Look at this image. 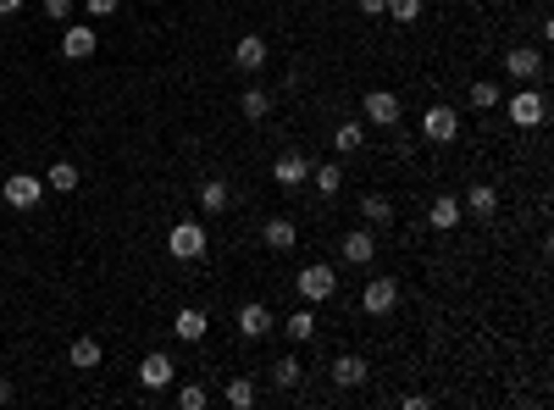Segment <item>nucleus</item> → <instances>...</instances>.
Returning <instances> with one entry per match:
<instances>
[{
  "label": "nucleus",
  "mask_w": 554,
  "mask_h": 410,
  "mask_svg": "<svg viewBox=\"0 0 554 410\" xmlns=\"http://www.w3.org/2000/svg\"><path fill=\"white\" fill-rule=\"evenodd\" d=\"M461 200H454V195H433V205H427V222L438 228V233H449V228H461Z\"/></svg>",
  "instance_id": "nucleus-16"
},
{
  "label": "nucleus",
  "mask_w": 554,
  "mask_h": 410,
  "mask_svg": "<svg viewBox=\"0 0 554 410\" xmlns=\"http://www.w3.org/2000/svg\"><path fill=\"white\" fill-rule=\"evenodd\" d=\"M311 183L321 188V195H339V188H344V167L339 161H321V167H311Z\"/></svg>",
  "instance_id": "nucleus-25"
},
{
  "label": "nucleus",
  "mask_w": 554,
  "mask_h": 410,
  "mask_svg": "<svg viewBox=\"0 0 554 410\" xmlns=\"http://www.w3.org/2000/svg\"><path fill=\"white\" fill-rule=\"evenodd\" d=\"M45 188H56V195H73V188H78V167H73V161H56L50 178H45Z\"/></svg>",
  "instance_id": "nucleus-28"
},
{
  "label": "nucleus",
  "mask_w": 554,
  "mask_h": 410,
  "mask_svg": "<svg viewBox=\"0 0 554 410\" xmlns=\"http://www.w3.org/2000/svg\"><path fill=\"white\" fill-rule=\"evenodd\" d=\"M300 377H305V371H300V355H283V361L272 366V383H277V388H300Z\"/></svg>",
  "instance_id": "nucleus-30"
},
{
  "label": "nucleus",
  "mask_w": 554,
  "mask_h": 410,
  "mask_svg": "<svg viewBox=\"0 0 554 410\" xmlns=\"http://www.w3.org/2000/svg\"><path fill=\"white\" fill-rule=\"evenodd\" d=\"M383 17L400 22V28H410V22L421 17V0H383Z\"/></svg>",
  "instance_id": "nucleus-27"
},
{
  "label": "nucleus",
  "mask_w": 554,
  "mask_h": 410,
  "mask_svg": "<svg viewBox=\"0 0 554 410\" xmlns=\"http://www.w3.org/2000/svg\"><path fill=\"white\" fill-rule=\"evenodd\" d=\"M239 111H244L250 122H260V117H267V111H272V94H267V89H260V83H250V89L239 94Z\"/></svg>",
  "instance_id": "nucleus-23"
},
{
  "label": "nucleus",
  "mask_w": 554,
  "mask_h": 410,
  "mask_svg": "<svg viewBox=\"0 0 554 410\" xmlns=\"http://www.w3.org/2000/svg\"><path fill=\"white\" fill-rule=\"evenodd\" d=\"M117 6H122V0H84V12H89V17H111Z\"/></svg>",
  "instance_id": "nucleus-34"
},
{
  "label": "nucleus",
  "mask_w": 554,
  "mask_h": 410,
  "mask_svg": "<svg viewBox=\"0 0 554 410\" xmlns=\"http://www.w3.org/2000/svg\"><path fill=\"white\" fill-rule=\"evenodd\" d=\"M361 6V17H383V0H355Z\"/></svg>",
  "instance_id": "nucleus-35"
},
{
  "label": "nucleus",
  "mask_w": 554,
  "mask_h": 410,
  "mask_svg": "<svg viewBox=\"0 0 554 410\" xmlns=\"http://www.w3.org/2000/svg\"><path fill=\"white\" fill-rule=\"evenodd\" d=\"M366 377H372V366H366L361 355H339V361H333V383H339V388H361Z\"/></svg>",
  "instance_id": "nucleus-17"
},
{
  "label": "nucleus",
  "mask_w": 554,
  "mask_h": 410,
  "mask_svg": "<svg viewBox=\"0 0 554 410\" xmlns=\"http://www.w3.org/2000/svg\"><path fill=\"white\" fill-rule=\"evenodd\" d=\"M283 333H288V338H295V344H311V338H316V317H311V310L300 305V310H295V317H288V322H283Z\"/></svg>",
  "instance_id": "nucleus-26"
},
{
  "label": "nucleus",
  "mask_w": 554,
  "mask_h": 410,
  "mask_svg": "<svg viewBox=\"0 0 554 410\" xmlns=\"http://www.w3.org/2000/svg\"><path fill=\"white\" fill-rule=\"evenodd\" d=\"M101 338H73V350H67V361L78 366V371H94V366H101Z\"/></svg>",
  "instance_id": "nucleus-22"
},
{
  "label": "nucleus",
  "mask_w": 554,
  "mask_h": 410,
  "mask_svg": "<svg viewBox=\"0 0 554 410\" xmlns=\"http://www.w3.org/2000/svg\"><path fill=\"white\" fill-rule=\"evenodd\" d=\"M172 383H178V361H172V355L155 350V355L139 361V388H145V394H161V388H172Z\"/></svg>",
  "instance_id": "nucleus-6"
},
{
  "label": "nucleus",
  "mask_w": 554,
  "mask_h": 410,
  "mask_svg": "<svg viewBox=\"0 0 554 410\" xmlns=\"http://www.w3.org/2000/svg\"><path fill=\"white\" fill-rule=\"evenodd\" d=\"M295 289H300V300H305V305H321V300H333V289H339V272H333L328 261H311V266H300Z\"/></svg>",
  "instance_id": "nucleus-2"
},
{
  "label": "nucleus",
  "mask_w": 554,
  "mask_h": 410,
  "mask_svg": "<svg viewBox=\"0 0 554 410\" xmlns=\"http://www.w3.org/2000/svg\"><path fill=\"white\" fill-rule=\"evenodd\" d=\"M339 249H344V266H372L377 239H372L366 228H355V233H344V239H339Z\"/></svg>",
  "instance_id": "nucleus-11"
},
{
  "label": "nucleus",
  "mask_w": 554,
  "mask_h": 410,
  "mask_svg": "<svg viewBox=\"0 0 554 410\" xmlns=\"http://www.w3.org/2000/svg\"><path fill=\"white\" fill-rule=\"evenodd\" d=\"M206 249H211V233L200 222H172V233H167V256L172 261H200Z\"/></svg>",
  "instance_id": "nucleus-3"
},
{
  "label": "nucleus",
  "mask_w": 554,
  "mask_h": 410,
  "mask_svg": "<svg viewBox=\"0 0 554 410\" xmlns=\"http://www.w3.org/2000/svg\"><path fill=\"white\" fill-rule=\"evenodd\" d=\"M505 117L515 122V128H543V117H549V100H543V89L538 83H521L510 100H499Z\"/></svg>",
  "instance_id": "nucleus-1"
},
{
  "label": "nucleus",
  "mask_w": 554,
  "mask_h": 410,
  "mask_svg": "<svg viewBox=\"0 0 554 410\" xmlns=\"http://www.w3.org/2000/svg\"><path fill=\"white\" fill-rule=\"evenodd\" d=\"M421 134H427V144H454L461 139V111L454 106H427L421 111Z\"/></svg>",
  "instance_id": "nucleus-5"
},
{
  "label": "nucleus",
  "mask_w": 554,
  "mask_h": 410,
  "mask_svg": "<svg viewBox=\"0 0 554 410\" xmlns=\"http://www.w3.org/2000/svg\"><path fill=\"white\" fill-rule=\"evenodd\" d=\"M233 67L260 73V67H267V39H260V34H244V39L233 45Z\"/></svg>",
  "instance_id": "nucleus-15"
},
{
  "label": "nucleus",
  "mask_w": 554,
  "mask_h": 410,
  "mask_svg": "<svg viewBox=\"0 0 554 410\" xmlns=\"http://www.w3.org/2000/svg\"><path fill=\"white\" fill-rule=\"evenodd\" d=\"M361 144H366V122H361V117H344L339 128H333V150L349 155V150H361Z\"/></svg>",
  "instance_id": "nucleus-21"
},
{
  "label": "nucleus",
  "mask_w": 554,
  "mask_h": 410,
  "mask_svg": "<svg viewBox=\"0 0 554 410\" xmlns=\"http://www.w3.org/2000/svg\"><path fill=\"white\" fill-rule=\"evenodd\" d=\"M361 216L377 222V228H388V222H394V200H388V195H361Z\"/></svg>",
  "instance_id": "nucleus-24"
},
{
  "label": "nucleus",
  "mask_w": 554,
  "mask_h": 410,
  "mask_svg": "<svg viewBox=\"0 0 554 410\" xmlns=\"http://www.w3.org/2000/svg\"><path fill=\"white\" fill-rule=\"evenodd\" d=\"M222 399L233 405V410H250V405H255V383H250V377H233V383L222 388Z\"/></svg>",
  "instance_id": "nucleus-29"
},
{
  "label": "nucleus",
  "mask_w": 554,
  "mask_h": 410,
  "mask_svg": "<svg viewBox=\"0 0 554 410\" xmlns=\"http://www.w3.org/2000/svg\"><path fill=\"white\" fill-rule=\"evenodd\" d=\"M361 305L372 310V317H388V310L400 305V283H394V277H377V283H366V294H361Z\"/></svg>",
  "instance_id": "nucleus-10"
},
{
  "label": "nucleus",
  "mask_w": 554,
  "mask_h": 410,
  "mask_svg": "<svg viewBox=\"0 0 554 410\" xmlns=\"http://www.w3.org/2000/svg\"><path fill=\"white\" fill-rule=\"evenodd\" d=\"M272 178H277V188H305L311 183V155H277Z\"/></svg>",
  "instance_id": "nucleus-12"
},
{
  "label": "nucleus",
  "mask_w": 554,
  "mask_h": 410,
  "mask_svg": "<svg viewBox=\"0 0 554 410\" xmlns=\"http://www.w3.org/2000/svg\"><path fill=\"white\" fill-rule=\"evenodd\" d=\"M277 322H272V310L267 305H260V300H250V305H239V333L244 338H267Z\"/></svg>",
  "instance_id": "nucleus-13"
},
{
  "label": "nucleus",
  "mask_w": 554,
  "mask_h": 410,
  "mask_svg": "<svg viewBox=\"0 0 554 410\" xmlns=\"http://www.w3.org/2000/svg\"><path fill=\"white\" fill-rule=\"evenodd\" d=\"M499 100H505V94H499V83H488V78H477V83H471V106H477V111L499 106Z\"/></svg>",
  "instance_id": "nucleus-32"
},
{
  "label": "nucleus",
  "mask_w": 554,
  "mask_h": 410,
  "mask_svg": "<svg viewBox=\"0 0 554 410\" xmlns=\"http://www.w3.org/2000/svg\"><path fill=\"white\" fill-rule=\"evenodd\" d=\"M361 117L377 122V128H394V122H400V94L394 89H372L366 100H361Z\"/></svg>",
  "instance_id": "nucleus-7"
},
{
  "label": "nucleus",
  "mask_w": 554,
  "mask_h": 410,
  "mask_svg": "<svg viewBox=\"0 0 554 410\" xmlns=\"http://www.w3.org/2000/svg\"><path fill=\"white\" fill-rule=\"evenodd\" d=\"M227 205H233V188H227L222 178H206V183H200V211H206V216H222Z\"/></svg>",
  "instance_id": "nucleus-20"
},
{
  "label": "nucleus",
  "mask_w": 554,
  "mask_h": 410,
  "mask_svg": "<svg viewBox=\"0 0 554 410\" xmlns=\"http://www.w3.org/2000/svg\"><path fill=\"white\" fill-rule=\"evenodd\" d=\"M0 200H6L12 211H34V205L45 200V183H40L34 172H12L6 183H0Z\"/></svg>",
  "instance_id": "nucleus-4"
},
{
  "label": "nucleus",
  "mask_w": 554,
  "mask_h": 410,
  "mask_svg": "<svg viewBox=\"0 0 554 410\" xmlns=\"http://www.w3.org/2000/svg\"><path fill=\"white\" fill-rule=\"evenodd\" d=\"M22 12V0H0V17H17Z\"/></svg>",
  "instance_id": "nucleus-36"
},
{
  "label": "nucleus",
  "mask_w": 554,
  "mask_h": 410,
  "mask_svg": "<svg viewBox=\"0 0 554 410\" xmlns=\"http://www.w3.org/2000/svg\"><path fill=\"white\" fill-rule=\"evenodd\" d=\"M45 6V17H56V22H73V0H40Z\"/></svg>",
  "instance_id": "nucleus-33"
},
{
  "label": "nucleus",
  "mask_w": 554,
  "mask_h": 410,
  "mask_svg": "<svg viewBox=\"0 0 554 410\" xmlns=\"http://www.w3.org/2000/svg\"><path fill=\"white\" fill-rule=\"evenodd\" d=\"M94 50H101V39H94L89 22H67V28H61V56H67V61H89Z\"/></svg>",
  "instance_id": "nucleus-9"
},
{
  "label": "nucleus",
  "mask_w": 554,
  "mask_h": 410,
  "mask_svg": "<svg viewBox=\"0 0 554 410\" xmlns=\"http://www.w3.org/2000/svg\"><path fill=\"white\" fill-rule=\"evenodd\" d=\"M12 399V383H6V377H0V405H6Z\"/></svg>",
  "instance_id": "nucleus-37"
},
{
  "label": "nucleus",
  "mask_w": 554,
  "mask_h": 410,
  "mask_svg": "<svg viewBox=\"0 0 554 410\" xmlns=\"http://www.w3.org/2000/svg\"><path fill=\"white\" fill-rule=\"evenodd\" d=\"M260 244H267V249H295V244H300V228L288 222V216H272V222L260 228Z\"/></svg>",
  "instance_id": "nucleus-19"
},
{
  "label": "nucleus",
  "mask_w": 554,
  "mask_h": 410,
  "mask_svg": "<svg viewBox=\"0 0 554 410\" xmlns=\"http://www.w3.org/2000/svg\"><path fill=\"white\" fill-rule=\"evenodd\" d=\"M505 73H510L515 83H538V78H543V50H532V45H515V50L505 56Z\"/></svg>",
  "instance_id": "nucleus-8"
},
{
  "label": "nucleus",
  "mask_w": 554,
  "mask_h": 410,
  "mask_svg": "<svg viewBox=\"0 0 554 410\" xmlns=\"http://www.w3.org/2000/svg\"><path fill=\"white\" fill-rule=\"evenodd\" d=\"M206 405H211V388H200V383L178 388V410H206Z\"/></svg>",
  "instance_id": "nucleus-31"
},
{
  "label": "nucleus",
  "mask_w": 554,
  "mask_h": 410,
  "mask_svg": "<svg viewBox=\"0 0 554 410\" xmlns=\"http://www.w3.org/2000/svg\"><path fill=\"white\" fill-rule=\"evenodd\" d=\"M206 327H211V322H206V310H194V305H183L178 317H172V333H178L183 344H200V338H206Z\"/></svg>",
  "instance_id": "nucleus-18"
},
{
  "label": "nucleus",
  "mask_w": 554,
  "mask_h": 410,
  "mask_svg": "<svg viewBox=\"0 0 554 410\" xmlns=\"http://www.w3.org/2000/svg\"><path fill=\"white\" fill-rule=\"evenodd\" d=\"M461 211H471L477 222H494V216H499V188H488V183L466 188V205H461Z\"/></svg>",
  "instance_id": "nucleus-14"
}]
</instances>
